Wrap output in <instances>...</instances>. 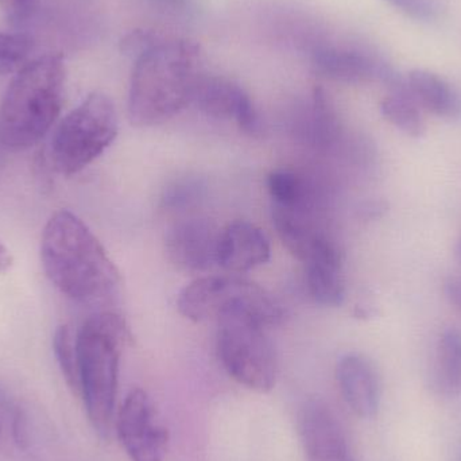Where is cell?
<instances>
[{
    "instance_id": "obj_1",
    "label": "cell",
    "mask_w": 461,
    "mask_h": 461,
    "mask_svg": "<svg viewBox=\"0 0 461 461\" xmlns=\"http://www.w3.org/2000/svg\"><path fill=\"white\" fill-rule=\"evenodd\" d=\"M41 262L51 284L75 303L103 305L118 295V268L99 239L69 211H59L46 223Z\"/></svg>"
},
{
    "instance_id": "obj_2",
    "label": "cell",
    "mask_w": 461,
    "mask_h": 461,
    "mask_svg": "<svg viewBox=\"0 0 461 461\" xmlns=\"http://www.w3.org/2000/svg\"><path fill=\"white\" fill-rule=\"evenodd\" d=\"M202 48L188 38L158 32L135 57L129 92V116L137 126L169 121L192 104Z\"/></svg>"
},
{
    "instance_id": "obj_3",
    "label": "cell",
    "mask_w": 461,
    "mask_h": 461,
    "mask_svg": "<svg viewBox=\"0 0 461 461\" xmlns=\"http://www.w3.org/2000/svg\"><path fill=\"white\" fill-rule=\"evenodd\" d=\"M67 67L64 57L48 54L15 73L0 103V143L11 151L37 145L61 113Z\"/></svg>"
},
{
    "instance_id": "obj_4",
    "label": "cell",
    "mask_w": 461,
    "mask_h": 461,
    "mask_svg": "<svg viewBox=\"0 0 461 461\" xmlns=\"http://www.w3.org/2000/svg\"><path fill=\"white\" fill-rule=\"evenodd\" d=\"M76 338L80 397L95 432L108 438L115 419L119 363L127 327L119 314L97 312L81 325Z\"/></svg>"
},
{
    "instance_id": "obj_5",
    "label": "cell",
    "mask_w": 461,
    "mask_h": 461,
    "mask_svg": "<svg viewBox=\"0 0 461 461\" xmlns=\"http://www.w3.org/2000/svg\"><path fill=\"white\" fill-rule=\"evenodd\" d=\"M115 104L94 92L68 113L51 138V167L59 175H76L99 158L118 135Z\"/></svg>"
},
{
    "instance_id": "obj_6",
    "label": "cell",
    "mask_w": 461,
    "mask_h": 461,
    "mask_svg": "<svg viewBox=\"0 0 461 461\" xmlns=\"http://www.w3.org/2000/svg\"><path fill=\"white\" fill-rule=\"evenodd\" d=\"M178 311L194 322L216 319L227 313L249 314L265 327L279 324L285 312L267 290L246 279L208 276L196 279L178 295Z\"/></svg>"
},
{
    "instance_id": "obj_7",
    "label": "cell",
    "mask_w": 461,
    "mask_h": 461,
    "mask_svg": "<svg viewBox=\"0 0 461 461\" xmlns=\"http://www.w3.org/2000/svg\"><path fill=\"white\" fill-rule=\"evenodd\" d=\"M218 324V354L230 378L254 392L273 390L278 362L265 325L239 312L219 317Z\"/></svg>"
},
{
    "instance_id": "obj_8",
    "label": "cell",
    "mask_w": 461,
    "mask_h": 461,
    "mask_svg": "<svg viewBox=\"0 0 461 461\" xmlns=\"http://www.w3.org/2000/svg\"><path fill=\"white\" fill-rule=\"evenodd\" d=\"M312 68L316 75L344 84L378 81L387 91L406 88V76L401 75L381 53L359 45L317 46L312 53Z\"/></svg>"
},
{
    "instance_id": "obj_9",
    "label": "cell",
    "mask_w": 461,
    "mask_h": 461,
    "mask_svg": "<svg viewBox=\"0 0 461 461\" xmlns=\"http://www.w3.org/2000/svg\"><path fill=\"white\" fill-rule=\"evenodd\" d=\"M116 433L130 460L165 461L169 435L145 390L132 389L124 398L116 419Z\"/></svg>"
},
{
    "instance_id": "obj_10",
    "label": "cell",
    "mask_w": 461,
    "mask_h": 461,
    "mask_svg": "<svg viewBox=\"0 0 461 461\" xmlns=\"http://www.w3.org/2000/svg\"><path fill=\"white\" fill-rule=\"evenodd\" d=\"M297 425L306 461H355L340 421L321 398L301 405Z\"/></svg>"
},
{
    "instance_id": "obj_11",
    "label": "cell",
    "mask_w": 461,
    "mask_h": 461,
    "mask_svg": "<svg viewBox=\"0 0 461 461\" xmlns=\"http://www.w3.org/2000/svg\"><path fill=\"white\" fill-rule=\"evenodd\" d=\"M221 230L210 219L191 218L173 224L165 235L170 262L186 273H205L218 265Z\"/></svg>"
},
{
    "instance_id": "obj_12",
    "label": "cell",
    "mask_w": 461,
    "mask_h": 461,
    "mask_svg": "<svg viewBox=\"0 0 461 461\" xmlns=\"http://www.w3.org/2000/svg\"><path fill=\"white\" fill-rule=\"evenodd\" d=\"M192 104L211 118L235 121L249 134L259 132L260 119L251 99L230 78L202 73L194 86Z\"/></svg>"
},
{
    "instance_id": "obj_13",
    "label": "cell",
    "mask_w": 461,
    "mask_h": 461,
    "mask_svg": "<svg viewBox=\"0 0 461 461\" xmlns=\"http://www.w3.org/2000/svg\"><path fill=\"white\" fill-rule=\"evenodd\" d=\"M341 397L352 413L371 420L381 408L382 384L378 371L370 359L359 354L341 357L336 368Z\"/></svg>"
},
{
    "instance_id": "obj_14",
    "label": "cell",
    "mask_w": 461,
    "mask_h": 461,
    "mask_svg": "<svg viewBox=\"0 0 461 461\" xmlns=\"http://www.w3.org/2000/svg\"><path fill=\"white\" fill-rule=\"evenodd\" d=\"M309 294L322 306H339L346 298L343 255L332 236L322 238L303 260Z\"/></svg>"
},
{
    "instance_id": "obj_15",
    "label": "cell",
    "mask_w": 461,
    "mask_h": 461,
    "mask_svg": "<svg viewBox=\"0 0 461 461\" xmlns=\"http://www.w3.org/2000/svg\"><path fill=\"white\" fill-rule=\"evenodd\" d=\"M267 236L249 221H235L221 230L218 265L232 273H244L270 259Z\"/></svg>"
},
{
    "instance_id": "obj_16",
    "label": "cell",
    "mask_w": 461,
    "mask_h": 461,
    "mask_svg": "<svg viewBox=\"0 0 461 461\" xmlns=\"http://www.w3.org/2000/svg\"><path fill=\"white\" fill-rule=\"evenodd\" d=\"M406 83L420 107L447 121H461V94L446 78L417 68L406 75Z\"/></svg>"
},
{
    "instance_id": "obj_17",
    "label": "cell",
    "mask_w": 461,
    "mask_h": 461,
    "mask_svg": "<svg viewBox=\"0 0 461 461\" xmlns=\"http://www.w3.org/2000/svg\"><path fill=\"white\" fill-rule=\"evenodd\" d=\"M297 134L317 150H330L341 137V124L324 89L316 88L311 104L295 122Z\"/></svg>"
},
{
    "instance_id": "obj_18",
    "label": "cell",
    "mask_w": 461,
    "mask_h": 461,
    "mask_svg": "<svg viewBox=\"0 0 461 461\" xmlns=\"http://www.w3.org/2000/svg\"><path fill=\"white\" fill-rule=\"evenodd\" d=\"M430 384L444 397H461V332L455 328L438 339Z\"/></svg>"
},
{
    "instance_id": "obj_19",
    "label": "cell",
    "mask_w": 461,
    "mask_h": 461,
    "mask_svg": "<svg viewBox=\"0 0 461 461\" xmlns=\"http://www.w3.org/2000/svg\"><path fill=\"white\" fill-rule=\"evenodd\" d=\"M381 113L395 129L411 138H422L427 132L420 105L408 92H389L381 102Z\"/></svg>"
},
{
    "instance_id": "obj_20",
    "label": "cell",
    "mask_w": 461,
    "mask_h": 461,
    "mask_svg": "<svg viewBox=\"0 0 461 461\" xmlns=\"http://www.w3.org/2000/svg\"><path fill=\"white\" fill-rule=\"evenodd\" d=\"M53 351L62 376L73 394L80 397V375H78L77 338L69 325L57 328L53 338Z\"/></svg>"
},
{
    "instance_id": "obj_21",
    "label": "cell",
    "mask_w": 461,
    "mask_h": 461,
    "mask_svg": "<svg viewBox=\"0 0 461 461\" xmlns=\"http://www.w3.org/2000/svg\"><path fill=\"white\" fill-rule=\"evenodd\" d=\"M207 186L202 178L186 176L173 181L162 194V207L175 212H184L196 207L204 200Z\"/></svg>"
},
{
    "instance_id": "obj_22",
    "label": "cell",
    "mask_w": 461,
    "mask_h": 461,
    "mask_svg": "<svg viewBox=\"0 0 461 461\" xmlns=\"http://www.w3.org/2000/svg\"><path fill=\"white\" fill-rule=\"evenodd\" d=\"M34 40L23 32H0V75H15L30 62Z\"/></svg>"
},
{
    "instance_id": "obj_23",
    "label": "cell",
    "mask_w": 461,
    "mask_h": 461,
    "mask_svg": "<svg viewBox=\"0 0 461 461\" xmlns=\"http://www.w3.org/2000/svg\"><path fill=\"white\" fill-rule=\"evenodd\" d=\"M390 5L408 18L421 23H432L440 18L438 0H386Z\"/></svg>"
},
{
    "instance_id": "obj_24",
    "label": "cell",
    "mask_w": 461,
    "mask_h": 461,
    "mask_svg": "<svg viewBox=\"0 0 461 461\" xmlns=\"http://www.w3.org/2000/svg\"><path fill=\"white\" fill-rule=\"evenodd\" d=\"M0 409L11 419L14 440L18 444L19 448H26L29 443L26 416L2 384H0Z\"/></svg>"
},
{
    "instance_id": "obj_25",
    "label": "cell",
    "mask_w": 461,
    "mask_h": 461,
    "mask_svg": "<svg viewBox=\"0 0 461 461\" xmlns=\"http://www.w3.org/2000/svg\"><path fill=\"white\" fill-rule=\"evenodd\" d=\"M38 0H0V7L13 21L22 22L29 18L37 7Z\"/></svg>"
},
{
    "instance_id": "obj_26",
    "label": "cell",
    "mask_w": 461,
    "mask_h": 461,
    "mask_svg": "<svg viewBox=\"0 0 461 461\" xmlns=\"http://www.w3.org/2000/svg\"><path fill=\"white\" fill-rule=\"evenodd\" d=\"M154 7L159 8L162 13L183 15L188 14L192 7V0H149Z\"/></svg>"
},
{
    "instance_id": "obj_27",
    "label": "cell",
    "mask_w": 461,
    "mask_h": 461,
    "mask_svg": "<svg viewBox=\"0 0 461 461\" xmlns=\"http://www.w3.org/2000/svg\"><path fill=\"white\" fill-rule=\"evenodd\" d=\"M444 293L461 317V276H452L444 284Z\"/></svg>"
},
{
    "instance_id": "obj_28",
    "label": "cell",
    "mask_w": 461,
    "mask_h": 461,
    "mask_svg": "<svg viewBox=\"0 0 461 461\" xmlns=\"http://www.w3.org/2000/svg\"><path fill=\"white\" fill-rule=\"evenodd\" d=\"M387 205L384 202H371L367 203L365 207L362 208L363 215L367 219L381 218L384 212H386Z\"/></svg>"
},
{
    "instance_id": "obj_29",
    "label": "cell",
    "mask_w": 461,
    "mask_h": 461,
    "mask_svg": "<svg viewBox=\"0 0 461 461\" xmlns=\"http://www.w3.org/2000/svg\"><path fill=\"white\" fill-rule=\"evenodd\" d=\"M13 266V257L10 251L5 249V244L0 241V274H5Z\"/></svg>"
},
{
    "instance_id": "obj_30",
    "label": "cell",
    "mask_w": 461,
    "mask_h": 461,
    "mask_svg": "<svg viewBox=\"0 0 461 461\" xmlns=\"http://www.w3.org/2000/svg\"><path fill=\"white\" fill-rule=\"evenodd\" d=\"M456 260H457V263H459L460 276H461V238H460L459 243H457V246H456Z\"/></svg>"
}]
</instances>
